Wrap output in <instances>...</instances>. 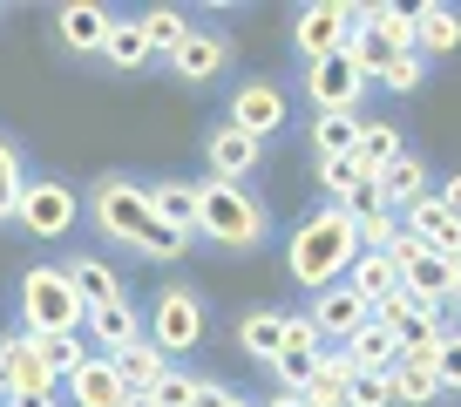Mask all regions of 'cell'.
Returning a JSON list of instances; mask_svg holds the SVG:
<instances>
[{
  "instance_id": "19",
  "label": "cell",
  "mask_w": 461,
  "mask_h": 407,
  "mask_svg": "<svg viewBox=\"0 0 461 407\" xmlns=\"http://www.w3.org/2000/svg\"><path fill=\"white\" fill-rule=\"evenodd\" d=\"M88 339L102 353H122L130 339H143V320H136L130 299H109V305H88Z\"/></svg>"
},
{
  "instance_id": "32",
  "label": "cell",
  "mask_w": 461,
  "mask_h": 407,
  "mask_svg": "<svg viewBox=\"0 0 461 407\" xmlns=\"http://www.w3.org/2000/svg\"><path fill=\"white\" fill-rule=\"evenodd\" d=\"M387 387H393V407H420V401H441V380H434V366H420V360H393Z\"/></svg>"
},
{
  "instance_id": "43",
  "label": "cell",
  "mask_w": 461,
  "mask_h": 407,
  "mask_svg": "<svg viewBox=\"0 0 461 407\" xmlns=\"http://www.w3.org/2000/svg\"><path fill=\"white\" fill-rule=\"evenodd\" d=\"M434 380H441V387H461V333H441V347H434Z\"/></svg>"
},
{
  "instance_id": "14",
  "label": "cell",
  "mask_w": 461,
  "mask_h": 407,
  "mask_svg": "<svg viewBox=\"0 0 461 407\" xmlns=\"http://www.w3.org/2000/svg\"><path fill=\"white\" fill-rule=\"evenodd\" d=\"M258 136H245V130H230V122H217L211 130V143H203V157H211V176L217 184H238V176H251L258 170Z\"/></svg>"
},
{
  "instance_id": "48",
  "label": "cell",
  "mask_w": 461,
  "mask_h": 407,
  "mask_svg": "<svg viewBox=\"0 0 461 407\" xmlns=\"http://www.w3.org/2000/svg\"><path fill=\"white\" fill-rule=\"evenodd\" d=\"M0 407H48V401H41V393H7Z\"/></svg>"
},
{
  "instance_id": "1",
  "label": "cell",
  "mask_w": 461,
  "mask_h": 407,
  "mask_svg": "<svg viewBox=\"0 0 461 407\" xmlns=\"http://www.w3.org/2000/svg\"><path fill=\"white\" fill-rule=\"evenodd\" d=\"M353 258H360V224L346 218L339 204L312 211V218H305L299 231L285 238V265H292V278H299L305 292L339 285V278L353 272Z\"/></svg>"
},
{
  "instance_id": "15",
  "label": "cell",
  "mask_w": 461,
  "mask_h": 407,
  "mask_svg": "<svg viewBox=\"0 0 461 407\" xmlns=\"http://www.w3.org/2000/svg\"><path fill=\"white\" fill-rule=\"evenodd\" d=\"M109 7H95V0H68L55 14V34H61V48H75V55H102V41H109Z\"/></svg>"
},
{
  "instance_id": "40",
  "label": "cell",
  "mask_w": 461,
  "mask_h": 407,
  "mask_svg": "<svg viewBox=\"0 0 461 407\" xmlns=\"http://www.w3.org/2000/svg\"><path fill=\"white\" fill-rule=\"evenodd\" d=\"M21 190H28V170H21V149L0 136V218L21 211Z\"/></svg>"
},
{
  "instance_id": "25",
  "label": "cell",
  "mask_w": 461,
  "mask_h": 407,
  "mask_svg": "<svg viewBox=\"0 0 461 407\" xmlns=\"http://www.w3.org/2000/svg\"><path fill=\"white\" fill-rule=\"evenodd\" d=\"M143 197L176 238H197V184H157V190H143Z\"/></svg>"
},
{
  "instance_id": "27",
  "label": "cell",
  "mask_w": 461,
  "mask_h": 407,
  "mask_svg": "<svg viewBox=\"0 0 461 407\" xmlns=\"http://www.w3.org/2000/svg\"><path fill=\"white\" fill-rule=\"evenodd\" d=\"M102 55H109L115 75H136V68H149V61H157L136 21H109V41H102Z\"/></svg>"
},
{
  "instance_id": "2",
  "label": "cell",
  "mask_w": 461,
  "mask_h": 407,
  "mask_svg": "<svg viewBox=\"0 0 461 407\" xmlns=\"http://www.w3.org/2000/svg\"><path fill=\"white\" fill-rule=\"evenodd\" d=\"M95 224L109 238H122L130 251H143V258H184V251H190V238H176L170 224L149 211L143 184H122V176L95 184Z\"/></svg>"
},
{
  "instance_id": "39",
  "label": "cell",
  "mask_w": 461,
  "mask_h": 407,
  "mask_svg": "<svg viewBox=\"0 0 461 407\" xmlns=\"http://www.w3.org/2000/svg\"><path fill=\"white\" fill-rule=\"evenodd\" d=\"M157 407H211V380H197V374H163L157 380Z\"/></svg>"
},
{
  "instance_id": "33",
  "label": "cell",
  "mask_w": 461,
  "mask_h": 407,
  "mask_svg": "<svg viewBox=\"0 0 461 407\" xmlns=\"http://www.w3.org/2000/svg\"><path fill=\"white\" fill-rule=\"evenodd\" d=\"M68 285L82 292V305H109V299H122V278H115L102 258H75V265H68Z\"/></svg>"
},
{
  "instance_id": "24",
  "label": "cell",
  "mask_w": 461,
  "mask_h": 407,
  "mask_svg": "<svg viewBox=\"0 0 461 407\" xmlns=\"http://www.w3.org/2000/svg\"><path fill=\"white\" fill-rule=\"evenodd\" d=\"M380 190H387V211L401 218V211H407L414 197H428V163H420L414 149H401V157H393L387 170H380Z\"/></svg>"
},
{
  "instance_id": "16",
  "label": "cell",
  "mask_w": 461,
  "mask_h": 407,
  "mask_svg": "<svg viewBox=\"0 0 461 407\" xmlns=\"http://www.w3.org/2000/svg\"><path fill=\"white\" fill-rule=\"evenodd\" d=\"M0 360H7V387H14V393H41V401H55L61 380L41 366V353H34V339H28V333L0 339Z\"/></svg>"
},
{
  "instance_id": "17",
  "label": "cell",
  "mask_w": 461,
  "mask_h": 407,
  "mask_svg": "<svg viewBox=\"0 0 461 407\" xmlns=\"http://www.w3.org/2000/svg\"><path fill=\"white\" fill-rule=\"evenodd\" d=\"M109 366L122 374V387H130V393H157V380L170 374V353L143 333V339H130L122 353H109Z\"/></svg>"
},
{
  "instance_id": "21",
  "label": "cell",
  "mask_w": 461,
  "mask_h": 407,
  "mask_svg": "<svg viewBox=\"0 0 461 407\" xmlns=\"http://www.w3.org/2000/svg\"><path fill=\"white\" fill-rule=\"evenodd\" d=\"M339 353L353 360V374H393V360H401V347H393V333H387L380 320H366V326L346 339Z\"/></svg>"
},
{
  "instance_id": "4",
  "label": "cell",
  "mask_w": 461,
  "mask_h": 407,
  "mask_svg": "<svg viewBox=\"0 0 461 407\" xmlns=\"http://www.w3.org/2000/svg\"><path fill=\"white\" fill-rule=\"evenodd\" d=\"M21 320H28V333H82L88 305H82V292L68 285V272L34 265V272L21 278Z\"/></svg>"
},
{
  "instance_id": "42",
  "label": "cell",
  "mask_w": 461,
  "mask_h": 407,
  "mask_svg": "<svg viewBox=\"0 0 461 407\" xmlns=\"http://www.w3.org/2000/svg\"><path fill=\"white\" fill-rule=\"evenodd\" d=\"M420 68H428V61H420V55H393V61H387V75H380V82H387L393 95H414V88H420Z\"/></svg>"
},
{
  "instance_id": "20",
  "label": "cell",
  "mask_w": 461,
  "mask_h": 407,
  "mask_svg": "<svg viewBox=\"0 0 461 407\" xmlns=\"http://www.w3.org/2000/svg\"><path fill=\"white\" fill-rule=\"evenodd\" d=\"M224 55H230V41H224V34H203V28H190V34H184V48L170 55V68L184 75V82H211V75L224 68Z\"/></svg>"
},
{
  "instance_id": "44",
  "label": "cell",
  "mask_w": 461,
  "mask_h": 407,
  "mask_svg": "<svg viewBox=\"0 0 461 407\" xmlns=\"http://www.w3.org/2000/svg\"><path fill=\"white\" fill-rule=\"evenodd\" d=\"M393 238H401V218H393V211H380V218L360 224V251H387Z\"/></svg>"
},
{
  "instance_id": "35",
  "label": "cell",
  "mask_w": 461,
  "mask_h": 407,
  "mask_svg": "<svg viewBox=\"0 0 461 407\" xmlns=\"http://www.w3.org/2000/svg\"><path fill=\"white\" fill-rule=\"evenodd\" d=\"M28 339H34V353H41V366H48L55 380H68L75 366L88 360V347H82L75 333H28Z\"/></svg>"
},
{
  "instance_id": "34",
  "label": "cell",
  "mask_w": 461,
  "mask_h": 407,
  "mask_svg": "<svg viewBox=\"0 0 461 407\" xmlns=\"http://www.w3.org/2000/svg\"><path fill=\"white\" fill-rule=\"evenodd\" d=\"M136 28H143L149 55H176V48H184V34H190V21L176 14V7H149V14H136Z\"/></svg>"
},
{
  "instance_id": "41",
  "label": "cell",
  "mask_w": 461,
  "mask_h": 407,
  "mask_svg": "<svg viewBox=\"0 0 461 407\" xmlns=\"http://www.w3.org/2000/svg\"><path fill=\"white\" fill-rule=\"evenodd\" d=\"M346 407H393L387 374H353V387H346Z\"/></svg>"
},
{
  "instance_id": "7",
  "label": "cell",
  "mask_w": 461,
  "mask_h": 407,
  "mask_svg": "<svg viewBox=\"0 0 461 407\" xmlns=\"http://www.w3.org/2000/svg\"><path fill=\"white\" fill-rule=\"evenodd\" d=\"M305 95L319 102V116H326V109H346V116H360L366 75L353 68V61H346V55H326V61H305Z\"/></svg>"
},
{
  "instance_id": "51",
  "label": "cell",
  "mask_w": 461,
  "mask_h": 407,
  "mask_svg": "<svg viewBox=\"0 0 461 407\" xmlns=\"http://www.w3.org/2000/svg\"><path fill=\"white\" fill-rule=\"evenodd\" d=\"M272 407H305V393H278V401Z\"/></svg>"
},
{
  "instance_id": "30",
  "label": "cell",
  "mask_w": 461,
  "mask_h": 407,
  "mask_svg": "<svg viewBox=\"0 0 461 407\" xmlns=\"http://www.w3.org/2000/svg\"><path fill=\"white\" fill-rule=\"evenodd\" d=\"M238 347H245L251 360L272 366L278 347H285V312H245V326H238Z\"/></svg>"
},
{
  "instance_id": "12",
  "label": "cell",
  "mask_w": 461,
  "mask_h": 407,
  "mask_svg": "<svg viewBox=\"0 0 461 407\" xmlns=\"http://www.w3.org/2000/svg\"><path fill=\"white\" fill-rule=\"evenodd\" d=\"M61 387H68V401H75V407H122V401H130L122 374L109 366V353H88V360L75 366V374L61 380Z\"/></svg>"
},
{
  "instance_id": "52",
  "label": "cell",
  "mask_w": 461,
  "mask_h": 407,
  "mask_svg": "<svg viewBox=\"0 0 461 407\" xmlns=\"http://www.w3.org/2000/svg\"><path fill=\"white\" fill-rule=\"evenodd\" d=\"M7 393H14V387H7V360H0V401H7Z\"/></svg>"
},
{
  "instance_id": "6",
  "label": "cell",
  "mask_w": 461,
  "mask_h": 407,
  "mask_svg": "<svg viewBox=\"0 0 461 407\" xmlns=\"http://www.w3.org/2000/svg\"><path fill=\"white\" fill-rule=\"evenodd\" d=\"M292 41H299L305 61L346 55V41H353V7H346V0H312V7H299V21H292Z\"/></svg>"
},
{
  "instance_id": "10",
  "label": "cell",
  "mask_w": 461,
  "mask_h": 407,
  "mask_svg": "<svg viewBox=\"0 0 461 407\" xmlns=\"http://www.w3.org/2000/svg\"><path fill=\"white\" fill-rule=\"evenodd\" d=\"M401 231H407V238H420V245H428L434 258H447V265L461 258V218L447 211L441 197H434V190H428V197H414V204L401 211Z\"/></svg>"
},
{
  "instance_id": "23",
  "label": "cell",
  "mask_w": 461,
  "mask_h": 407,
  "mask_svg": "<svg viewBox=\"0 0 461 407\" xmlns=\"http://www.w3.org/2000/svg\"><path fill=\"white\" fill-rule=\"evenodd\" d=\"M353 28H374L393 55H414V7H393V0H380V7H353Z\"/></svg>"
},
{
  "instance_id": "37",
  "label": "cell",
  "mask_w": 461,
  "mask_h": 407,
  "mask_svg": "<svg viewBox=\"0 0 461 407\" xmlns=\"http://www.w3.org/2000/svg\"><path fill=\"white\" fill-rule=\"evenodd\" d=\"M346 61H353L366 82H380V75H387V61H393V48L380 41L374 28H353V41H346Z\"/></svg>"
},
{
  "instance_id": "13",
  "label": "cell",
  "mask_w": 461,
  "mask_h": 407,
  "mask_svg": "<svg viewBox=\"0 0 461 407\" xmlns=\"http://www.w3.org/2000/svg\"><path fill=\"white\" fill-rule=\"evenodd\" d=\"M278 122H285V95H278L272 82H245L238 95H230V130H245V136H272Z\"/></svg>"
},
{
  "instance_id": "50",
  "label": "cell",
  "mask_w": 461,
  "mask_h": 407,
  "mask_svg": "<svg viewBox=\"0 0 461 407\" xmlns=\"http://www.w3.org/2000/svg\"><path fill=\"white\" fill-rule=\"evenodd\" d=\"M122 407H157V393H130V401H122Z\"/></svg>"
},
{
  "instance_id": "49",
  "label": "cell",
  "mask_w": 461,
  "mask_h": 407,
  "mask_svg": "<svg viewBox=\"0 0 461 407\" xmlns=\"http://www.w3.org/2000/svg\"><path fill=\"white\" fill-rule=\"evenodd\" d=\"M211 407H251V401H238V393H224V387H211Z\"/></svg>"
},
{
  "instance_id": "29",
  "label": "cell",
  "mask_w": 461,
  "mask_h": 407,
  "mask_svg": "<svg viewBox=\"0 0 461 407\" xmlns=\"http://www.w3.org/2000/svg\"><path fill=\"white\" fill-rule=\"evenodd\" d=\"M346 387H353V360H346V353H326L319 374L305 380V407H346Z\"/></svg>"
},
{
  "instance_id": "18",
  "label": "cell",
  "mask_w": 461,
  "mask_h": 407,
  "mask_svg": "<svg viewBox=\"0 0 461 407\" xmlns=\"http://www.w3.org/2000/svg\"><path fill=\"white\" fill-rule=\"evenodd\" d=\"M393 333V347H401V360H420V366H434V347H441V312H428V305H407L401 320L387 326Z\"/></svg>"
},
{
  "instance_id": "5",
  "label": "cell",
  "mask_w": 461,
  "mask_h": 407,
  "mask_svg": "<svg viewBox=\"0 0 461 407\" xmlns=\"http://www.w3.org/2000/svg\"><path fill=\"white\" fill-rule=\"evenodd\" d=\"M387 258H393V278H401V292H407V305H428V312H441V299H455V265L447 258H434L420 238H393L387 245Z\"/></svg>"
},
{
  "instance_id": "3",
  "label": "cell",
  "mask_w": 461,
  "mask_h": 407,
  "mask_svg": "<svg viewBox=\"0 0 461 407\" xmlns=\"http://www.w3.org/2000/svg\"><path fill=\"white\" fill-rule=\"evenodd\" d=\"M197 231L230 251H251L265 238V211L245 197V184H217L211 176V184H197Z\"/></svg>"
},
{
  "instance_id": "53",
  "label": "cell",
  "mask_w": 461,
  "mask_h": 407,
  "mask_svg": "<svg viewBox=\"0 0 461 407\" xmlns=\"http://www.w3.org/2000/svg\"><path fill=\"white\" fill-rule=\"evenodd\" d=\"M455 299H461V258H455Z\"/></svg>"
},
{
  "instance_id": "11",
  "label": "cell",
  "mask_w": 461,
  "mask_h": 407,
  "mask_svg": "<svg viewBox=\"0 0 461 407\" xmlns=\"http://www.w3.org/2000/svg\"><path fill=\"white\" fill-rule=\"evenodd\" d=\"M305 320L319 326V339H326V347H346V339L360 333V326L374 320V312H366V299H360V292H353V285L339 278V285H326V292L312 299V312H305Z\"/></svg>"
},
{
  "instance_id": "46",
  "label": "cell",
  "mask_w": 461,
  "mask_h": 407,
  "mask_svg": "<svg viewBox=\"0 0 461 407\" xmlns=\"http://www.w3.org/2000/svg\"><path fill=\"white\" fill-rule=\"evenodd\" d=\"M360 176H366V170H360V163H353V157H339V163H326V190H332V197H339V190H346V184H360Z\"/></svg>"
},
{
  "instance_id": "31",
  "label": "cell",
  "mask_w": 461,
  "mask_h": 407,
  "mask_svg": "<svg viewBox=\"0 0 461 407\" xmlns=\"http://www.w3.org/2000/svg\"><path fill=\"white\" fill-rule=\"evenodd\" d=\"M312 143H319V163L353 157V143H360V116H346V109H326V116L312 122Z\"/></svg>"
},
{
  "instance_id": "36",
  "label": "cell",
  "mask_w": 461,
  "mask_h": 407,
  "mask_svg": "<svg viewBox=\"0 0 461 407\" xmlns=\"http://www.w3.org/2000/svg\"><path fill=\"white\" fill-rule=\"evenodd\" d=\"M319 360H326V347H278L272 374H278V387H285V393H305V380L319 374Z\"/></svg>"
},
{
  "instance_id": "22",
  "label": "cell",
  "mask_w": 461,
  "mask_h": 407,
  "mask_svg": "<svg viewBox=\"0 0 461 407\" xmlns=\"http://www.w3.org/2000/svg\"><path fill=\"white\" fill-rule=\"evenodd\" d=\"M461 48V14L455 7H414V55H455Z\"/></svg>"
},
{
  "instance_id": "47",
  "label": "cell",
  "mask_w": 461,
  "mask_h": 407,
  "mask_svg": "<svg viewBox=\"0 0 461 407\" xmlns=\"http://www.w3.org/2000/svg\"><path fill=\"white\" fill-rule=\"evenodd\" d=\"M434 197H441V204H447V211H455V218H461V170H455V176H447V184H441V190H434Z\"/></svg>"
},
{
  "instance_id": "38",
  "label": "cell",
  "mask_w": 461,
  "mask_h": 407,
  "mask_svg": "<svg viewBox=\"0 0 461 407\" xmlns=\"http://www.w3.org/2000/svg\"><path fill=\"white\" fill-rule=\"evenodd\" d=\"M332 204H339L353 224H366V218H380V211H387V190H380V176H360V184H346Z\"/></svg>"
},
{
  "instance_id": "26",
  "label": "cell",
  "mask_w": 461,
  "mask_h": 407,
  "mask_svg": "<svg viewBox=\"0 0 461 407\" xmlns=\"http://www.w3.org/2000/svg\"><path fill=\"white\" fill-rule=\"evenodd\" d=\"M346 285L360 292L366 312H374L387 292H401V278H393V258H387V251H360V258H353V272H346Z\"/></svg>"
},
{
  "instance_id": "28",
  "label": "cell",
  "mask_w": 461,
  "mask_h": 407,
  "mask_svg": "<svg viewBox=\"0 0 461 407\" xmlns=\"http://www.w3.org/2000/svg\"><path fill=\"white\" fill-rule=\"evenodd\" d=\"M401 149H407V143H401V130H393V122H360V143H353V163H360L366 176H380L393 157H401Z\"/></svg>"
},
{
  "instance_id": "45",
  "label": "cell",
  "mask_w": 461,
  "mask_h": 407,
  "mask_svg": "<svg viewBox=\"0 0 461 407\" xmlns=\"http://www.w3.org/2000/svg\"><path fill=\"white\" fill-rule=\"evenodd\" d=\"M285 347H326V339H319V326L305 312H285Z\"/></svg>"
},
{
  "instance_id": "8",
  "label": "cell",
  "mask_w": 461,
  "mask_h": 407,
  "mask_svg": "<svg viewBox=\"0 0 461 407\" xmlns=\"http://www.w3.org/2000/svg\"><path fill=\"white\" fill-rule=\"evenodd\" d=\"M149 339H157L163 353H190L203 339V305H197V292H163L157 299V312H149Z\"/></svg>"
},
{
  "instance_id": "9",
  "label": "cell",
  "mask_w": 461,
  "mask_h": 407,
  "mask_svg": "<svg viewBox=\"0 0 461 407\" xmlns=\"http://www.w3.org/2000/svg\"><path fill=\"white\" fill-rule=\"evenodd\" d=\"M21 231L28 238H61L75 224V190L68 184H55V176H41V184H28L21 190Z\"/></svg>"
}]
</instances>
